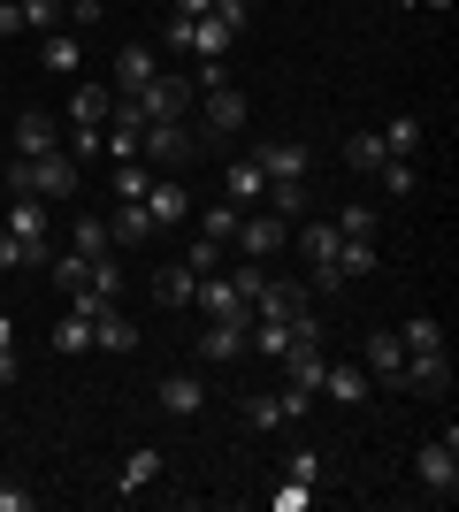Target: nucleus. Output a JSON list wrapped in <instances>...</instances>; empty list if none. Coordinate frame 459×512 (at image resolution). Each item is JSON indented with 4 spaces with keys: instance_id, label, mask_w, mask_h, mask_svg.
<instances>
[{
    "instance_id": "obj_16",
    "label": "nucleus",
    "mask_w": 459,
    "mask_h": 512,
    "mask_svg": "<svg viewBox=\"0 0 459 512\" xmlns=\"http://www.w3.org/2000/svg\"><path fill=\"white\" fill-rule=\"evenodd\" d=\"M153 398H161V413L192 421V413L207 406V383H199V375H161V390H153Z\"/></svg>"
},
{
    "instance_id": "obj_2",
    "label": "nucleus",
    "mask_w": 459,
    "mask_h": 512,
    "mask_svg": "<svg viewBox=\"0 0 459 512\" xmlns=\"http://www.w3.org/2000/svg\"><path fill=\"white\" fill-rule=\"evenodd\" d=\"M169 46L176 54H199V62H230L238 31H230L222 16H169Z\"/></svg>"
},
{
    "instance_id": "obj_26",
    "label": "nucleus",
    "mask_w": 459,
    "mask_h": 512,
    "mask_svg": "<svg viewBox=\"0 0 459 512\" xmlns=\"http://www.w3.org/2000/svg\"><path fill=\"white\" fill-rule=\"evenodd\" d=\"M92 344H100V352H138V329L115 314V306H100V314H92Z\"/></svg>"
},
{
    "instance_id": "obj_29",
    "label": "nucleus",
    "mask_w": 459,
    "mask_h": 512,
    "mask_svg": "<svg viewBox=\"0 0 459 512\" xmlns=\"http://www.w3.org/2000/svg\"><path fill=\"white\" fill-rule=\"evenodd\" d=\"M375 138H383V153H406V161H414V146H421V115H391Z\"/></svg>"
},
{
    "instance_id": "obj_52",
    "label": "nucleus",
    "mask_w": 459,
    "mask_h": 512,
    "mask_svg": "<svg viewBox=\"0 0 459 512\" xmlns=\"http://www.w3.org/2000/svg\"><path fill=\"white\" fill-rule=\"evenodd\" d=\"M215 260H222V245H192V260H184V268H192V276H215Z\"/></svg>"
},
{
    "instance_id": "obj_46",
    "label": "nucleus",
    "mask_w": 459,
    "mask_h": 512,
    "mask_svg": "<svg viewBox=\"0 0 459 512\" xmlns=\"http://www.w3.org/2000/svg\"><path fill=\"white\" fill-rule=\"evenodd\" d=\"M306 505H314V482H291V474H284V490H276V512H306Z\"/></svg>"
},
{
    "instance_id": "obj_59",
    "label": "nucleus",
    "mask_w": 459,
    "mask_h": 512,
    "mask_svg": "<svg viewBox=\"0 0 459 512\" xmlns=\"http://www.w3.org/2000/svg\"><path fill=\"white\" fill-rule=\"evenodd\" d=\"M100 8H108V0H100Z\"/></svg>"
},
{
    "instance_id": "obj_49",
    "label": "nucleus",
    "mask_w": 459,
    "mask_h": 512,
    "mask_svg": "<svg viewBox=\"0 0 459 512\" xmlns=\"http://www.w3.org/2000/svg\"><path fill=\"white\" fill-rule=\"evenodd\" d=\"M39 505V490H23V482H0V512H31Z\"/></svg>"
},
{
    "instance_id": "obj_50",
    "label": "nucleus",
    "mask_w": 459,
    "mask_h": 512,
    "mask_svg": "<svg viewBox=\"0 0 459 512\" xmlns=\"http://www.w3.org/2000/svg\"><path fill=\"white\" fill-rule=\"evenodd\" d=\"M207 16H222V23H230V31H245V16H253V0H215Z\"/></svg>"
},
{
    "instance_id": "obj_48",
    "label": "nucleus",
    "mask_w": 459,
    "mask_h": 512,
    "mask_svg": "<svg viewBox=\"0 0 459 512\" xmlns=\"http://www.w3.org/2000/svg\"><path fill=\"white\" fill-rule=\"evenodd\" d=\"M337 268H345V276H368V268H375V245H345V253H337Z\"/></svg>"
},
{
    "instance_id": "obj_28",
    "label": "nucleus",
    "mask_w": 459,
    "mask_h": 512,
    "mask_svg": "<svg viewBox=\"0 0 459 512\" xmlns=\"http://www.w3.org/2000/svg\"><path fill=\"white\" fill-rule=\"evenodd\" d=\"M46 260H54V245H23V237L0 230V276H8V268H46Z\"/></svg>"
},
{
    "instance_id": "obj_9",
    "label": "nucleus",
    "mask_w": 459,
    "mask_h": 512,
    "mask_svg": "<svg viewBox=\"0 0 459 512\" xmlns=\"http://www.w3.org/2000/svg\"><path fill=\"white\" fill-rule=\"evenodd\" d=\"M138 153H146L153 169H176V161H192V130L184 123H146L138 130Z\"/></svg>"
},
{
    "instance_id": "obj_42",
    "label": "nucleus",
    "mask_w": 459,
    "mask_h": 512,
    "mask_svg": "<svg viewBox=\"0 0 459 512\" xmlns=\"http://www.w3.org/2000/svg\"><path fill=\"white\" fill-rule=\"evenodd\" d=\"M268 214L299 222V214H306V184H268Z\"/></svg>"
},
{
    "instance_id": "obj_25",
    "label": "nucleus",
    "mask_w": 459,
    "mask_h": 512,
    "mask_svg": "<svg viewBox=\"0 0 459 512\" xmlns=\"http://www.w3.org/2000/svg\"><path fill=\"white\" fill-rule=\"evenodd\" d=\"M291 344H299V337H291V321H261V314H253V329H245V352H261V360H284Z\"/></svg>"
},
{
    "instance_id": "obj_45",
    "label": "nucleus",
    "mask_w": 459,
    "mask_h": 512,
    "mask_svg": "<svg viewBox=\"0 0 459 512\" xmlns=\"http://www.w3.org/2000/svg\"><path fill=\"white\" fill-rule=\"evenodd\" d=\"M0 383H16V314H0Z\"/></svg>"
},
{
    "instance_id": "obj_41",
    "label": "nucleus",
    "mask_w": 459,
    "mask_h": 512,
    "mask_svg": "<svg viewBox=\"0 0 459 512\" xmlns=\"http://www.w3.org/2000/svg\"><path fill=\"white\" fill-rule=\"evenodd\" d=\"M69 245H77L85 260H100V253L115 245V237H108V222H92V214H77V237H69Z\"/></svg>"
},
{
    "instance_id": "obj_17",
    "label": "nucleus",
    "mask_w": 459,
    "mask_h": 512,
    "mask_svg": "<svg viewBox=\"0 0 459 512\" xmlns=\"http://www.w3.org/2000/svg\"><path fill=\"white\" fill-rule=\"evenodd\" d=\"M146 214H153V230H176V222L192 214V192H184V184H161V176H153V184H146Z\"/></svg>"
},
{
    "instance_id": "obj_5",
    "label": "nucleus",
    "mask_w": 459,
    "mask_h": 512,
    "mask_svg": "<svg viewBox=\"0 0 459 512\" xmlns=\"http://www.w3.org/2000/svg\"><path fill=\"white\" fill-rule=\"evenodd\" d=\"M253 161H261L268 184H306V169H314V146H306V138H261V146H253Z\"/></svg>"
},
{
    "instance_id": "obj_13",
    "label": "nucleus",
    "mask_w": 459,
    "mask_h": 512,
    "mask_svg": "<svg viewBox=\"0 0 459 512\" xmlns=\"http://www.w3.org/2000/svg\"><path fill=\"white\" fill-rule=\"evenodd\" d=\"M261 192H268L261 161H253V153H238V161L222 169V199H230V207H261Z\"/></svg>"
},
{
    "instance_id": "obj_36",
    "label": "nucleus",
    "mask_w": 459,
    "mask_h": 512,
    "mask_svg": "<svg viewBox=\"0 0 459 512\" xmlns=\"http://www.w3.org/2000/svg\"><path fill=\"white\" fill-rule=\"evenodd\" d=\"M85 291H100V299H123V268H115V253L85 260Z\"/></svg>"
},
{
    "instance_id": "obj_7",
    "label": "nucleus",
    "mask_w": 459,
    "mask_h": 512,
    "mask_svg": "<svg viewBox=\"0 0 459 512\" xmlns=\"http://www.w3.org/2000/svg\"><path fill=\"white\" fill-rule=\"evenodd\" d=\"M245 115H253V107H245V92H238V85H215L207 100H199V130H207V138H238Z\"/></svg>"
},
{
    "instance_id": "obj_51",
    "label": "nucleus",
    "mask_w": 459,
    "mask_h": 512,
    "mask_svg": "<svg viewBox=\"0 0 459 512\" xmlns=\"http://www.w3.org/2000/svg\"><path fill=\"white\" fill-rule=\"evenodd\" d=\"M230 283H238V299H245V306H253V291H261V283H268V276H261V260H245V268H238V276H230Z\"/></svg>"
},
{
    "instance_id": "obj_34",
    "label": "nucleus",
    "mask_w": 459,
    "mask_h": 512,
    "mask_svg": "<svg viewBox=\"0 0 459 512\" xmlns=\"http://www.w3.org/2000/svg\"><path fill=\"white\" fill-rule=\"evenodd\" d=\"M192 268H161V276H153V299H161V306H192Z\"/></svg>"
},
{
    "instance_id": "obj_27",
    "label": "nucleus",
    "mask_w": 459,
    "mask_h": 512,
    "mask_svg": "<svg viewBox=\"0 0 459 512\" xmlns=\"http://www.w3.org/2000/svg\"><path fill=\"white\" fill-rule=\"evenodd\" d=\"M299 245H306V260H314V268H337V253H345L337 222H306V230H299Z\"/></svg>"
},
{
    "instance_id": "obj_8",
    "label": "nucleus",
    "mask_w": 459,
    "mask_h": 512,
    "mask_svg": "<svg viewBox=\"0 0 459 512\" xmlns=\"http://www.w3.org/2000/svg\"><path fill=\"white\" fill-rule=\"evenodd\" d=\"M192 299H199V314H207V321H238V329L253 321V306L238 299V283H230V276H199Z\"/></svg>"
},
{
    "instance_id": "obj_22",
    "label": "nucleus",
    "mask_w": 459,
    "mask_h": 512,
    "mask_svg": "<svg viewBox=\"0 0 459 512\" xmlns=\"http://www.w3.org/2000/svg\"><path fill=\"white\" fill-rule=\"evenodd\" d=\"M299 306H306L299 283H261V291H253V314H261V321H291Z\"/></svg>"
},
{
    "instance_id": "obj_6",
    "label": "nucleus",
    "mask_w": 459,
    "mask_h": 512,
    "mask_svg": "<svg viewBox=\"0 0 459 512\" xmlns=\"http://www.w3.org/2000/svg\"><path fill=\"white\" fill-rule=\"evenodd\" d=\"M230 245H238L245 260H268L276 245H291V222H284V214H261V207H245V214H238V237H230Z\"/></svg>"
},
{
    "instance_id": "obj_4",
    "label": "nucleus",
    "mask_w": 459,
    "mask_h": 512,
    "mask_svg": "<svg viewBox=\"0 0 459 512\" xmlns=\"http://www.w3.org/2000/svg\"><path fill=\"white\" fill-rule=\"evenodd\" d=\"M192 77H169V69H153V85L146 92H131V107L138 115H146V123H184V115H192Z\"/></svg>"
},
{
    "instance_id": "obj_3",
    "label": "nucleus",
    "mask_w": 459,
    "mask_h": 512,
    "mask_svg": "<svg viewBox=\"0 0 459 512\" xmlns=\"http://www.w3.org/2000/svg\"><path fill=\"white\" fill-rule=\"evenodd\" d=\"M414 474H421V490H429V497L452 505V497H459V428H444L437 444L414 451Z\"/></svg>"
},
{
    "instance_id": "obj_58",
    "label": "nucleus",
    "mask_w": 459,
    "mask_h": 512,
    "mask_svg": "<svg viewBox=\"0 0 459 512\" xmlns=\"http://www.w3.org/2000/svg\"><path fill=\"white\" fill-rule=\"evenodd\" d=\"M398 8H444V16H452V0H398Z\"/></svg>"
},
{
    "instance_id": "obj_18",
    "label": "nucleus",
    "mask_w": 459,
    "mask_h": 512,
    "mask_svg": "<svg viewBox=\"0 0 459 512\" xmlns=\"http://www.w3.org/2000/svg\"><path fill=\"white\" fill-rule=\"evenodd\" d=\"M108 115H115V85H77L69 92V123L77 130H100Z\"/></svg>"
},
{
    "instance_id": "obj_44",
    "label": "nucleus",
    "mask_w": 459,
    "mask_h": 512,
    "mask_svg": "<svg viewBox=\"0 0 459 512\" xmlns=\"http://www.w3.org/2000/svg\"><path fill=\"white\" fill-rule=\"evenodd\" d=\"M284 474H291V482H322V451H314V444H299V451L284 459Z\"/></svg>"
},
{
    "instance_id": "obj_53",
    "label": "nucleus",
    "mask_w": 459,
    "mask_h": 512,
    "mask_svg": "<svg viewBox=\"0 0 459 512\" xmlns=\"http://www.w3.org/2000/svg\"><path fill=\"white\" fill-rule=\"evenodd\" d=\"M215 85H230V62H199V85L192 92H215Z\"/></svg>"
},
{
    "instance_id": "obj_35",
    "label": "nucleus",
    "mask_w": 459,
    "mask_h": 512,
    "mask_svg": "<svg viewBox=\"0 0 459 512\" xmlns=\"http://www.w3.org/2000/svg\"><path fill=\"white\" fill-rule=\"evenodd\" d=\"M146 184H153V176L138 169V161H115V176H108V192H115V207H131V199H146Z\"/></svg>"
},
{
    "instance_id": "obj_32",
    "label": "nucleus",
    "mask_w": 459,
    "mask_h": 512,
    "mask_svg": "<svg viewBox=\"0 0 459 512\" xmlns=\"http://www.w3.org/2000/svg\"><path fill=\"white\" fill-rule=\"evenodd\" d=\"M345 161L360 176H375V169H383V138H375V130H352V138H345Z\"/></svg>"
},
{
    "instance_id": "obj_11",
    "label": "nucleus",
    "mask_w": 459,
    "mask_h": 512,
    "mask_svg": "<svg viewBox=\"0 0 459 512\" xmlns=\"http://www.w3.org/2000/svg\"><path fill=\"white\" fill-rule=\"evenodd\" d=\"M368 383L406 390V344H398V329H375L368 337Z\"/></svg>"
},
{
    "instance_id": "obj_56",
    "label": "nucleus",
    "mask_w": 459,
    "mask_h": 512,
    "mask_svg": "<svg viewBox=\"0 0 459 512\" xmlns=\"http://www.w3.org/2000/svg\"><path fill=\"white\" fill-rule=\"evenodd\" d=\"M23 31V16H16V0H0V39H16Z\"/></svg>"
},
{
    "instance_id": "obj_15",
    "label": "nucleus",
    "mask_w": 459,
    "mask_h": 512,
    "mask_svg": "<svg viewBox=\"0 0 459 512\" xmlns=\"http://www.w3.org/2000/svg\"><path fill=\"white\" fill-rule=\"evenodd\" d=\"M322 344H291V352H284V383L291 390H306V398H322Z\"/></svg>"
},
{
    "instance_id": "obj_47",
    "label": "nucleus",
    "mask_w": 459,
    "mask_h": 512,
    "mask_svg": "<svg viewBox=\"0 0 459 512\" xmlns=\"http://www.w3.org/2000/svg\"><path fill=\"white\" fill-rule=\"evenodd\" d=\"M245 421L253 428H284V406H276V398H245Z\"/></svg>"
},
{
    "instance_id": "obj_43",
    "label": "nucleus",
    "mask_w": 459,
    "mask_h": 512,
    "mask_svg": "<svg viewBox=\"0 0 459 512\" xmlns=\"http://www.w3.org/2000/svg\"><path fill=\"white\" fill-rule=\"evenodd\" d=\"M100 146H108L115 161H138V123H108V130H100Z\"/></svg>"
},
{
    "instance_id": "obj_12",
    "label": "nucleus",
    "mask_w": 459,
    "mask_h": 512,
    "mask_svg": "<svg viewBox=\"0 0 459 512\" xmlns=\"http://www.w3.org/2000/svg\"><path fill=\"white\" fill-rule=\"evenodd\" d=\"M406 390H421V398H452V360H444V352H406Z\"/></svg>"
},
{
    "instance_id": "obj_30",
    "label": "nucleus",
    "mask_w": 459,
    "mask_h": 512,
    "mask_svg": "<svg viewBox=\"0 0 459 512\" xmlns=\"http://www.w3.org/2000/svg\"><path fill=\"white\" fill-rule=\"evenodd\" d=\"M54 352H92V314H77V306H69V314L54 321Z\"/></svg>"
},
{
    "instance_id": "obj_37",
    "label": "nucleus",
    "mask_w": 459,
    "mask_h": 512,
    "mask_svg": "<svg viewBox=\"0 0 459 512\" xmlns=\"http://www.w3.org/2000/svg\"><path fill=\"white\" fill-rule=\"evenodd\" d=\"M398 344H406V352H444V321L414 314V321H406V329H398Z\"/></svg>"
},
{
    "instance_id": "obj_1",
    "label": "nucleus",
    "mask_w": 459,
    "mask_h": 512,
    "mask_svg": "<svg viewBox=\"0 0 459 512\" xmlns=\"http://www.w3.org/2000/svg\"><path fill=\"white\" fill-rule=\"evenodd\" d=\"M8 192H23V199H77V161L69 153H39V161H16L8 169Z\"/></svg>"
},
{
    "instance_id": "obj_23",
    "label": "nucleus",
    "mask_w": 459,
    "mask_h": 512,
    "mask_svg": "<svg viewBox=\"0 0 459 512\" xmlns=\"http://www.w3.org/2000/svg\"><path fill=\"white\" fill-rule=\"evenodd\" d=\"M108 237L115 245H153V214H146V199H131V207H115V222H108Z\"/></svg>"
},
{
    "instance_id": "obj_38",
    "label": "nucleus",
    "mask_w": 459,
    "mask_h": 512,
    "mask_svg": "<svg viewBox=\"0 0 459 512\" xmlns=\"http://www.w3.org/2000/svg\"><path fill=\"white\" fill-rule=\"evenodd\" d=\"M337 237H345V245H375V207H360V199H352V207L337 214Z\"/></svg>"
},
{
    "instance_id": "obj_40",
    "label": "nucleus",
    "mask_w": 459,
    "mask_h": 512,
    "mask_svg": "<svg viewBox=\"0 0 459 512\" xmlns=\"http://www.w3.org/2000/svg\"><path fill=\"white\" fill-rule=\"evenodd\" d=\"M383 192H391V199L421 192V176H414V161H406V153H383Z\"/></svg>"
},
{
    "instance_id": "obj_39",
    "label": "nucleus",
    "mask_w": 459,
    "mask_h": 512,
    "mask_svg": "<svg viewBox=\"0 0 459 512\" xmlns=\"http://www.w3.org/2000/svg\"><path fill=\"white\" fill-rule=\"evenodd\" d=\"M77 62H85L77 39H69V31H46V69H54V77H77Z\"/></svg>"
},
{
    "instance_id": "obj_14",
    "label": "nucleus",
    "mask_w": 459,
    "mask_h": 512,
    "mask_svg": "<svg viewBox=\"0 0 459 512\" xmlns=\"http://www.w3.org/2000/svg\"><path fill=\"white\" fill-rule=\"evenodd\" d=\"M153 69H161V62H153V46H123V54H115V100H131V92H146L153 85Z\"/></svg>"
},
{
    "instance_id": "obj_31",
    "label": "nucleus",
    "mask_w": 459,
    "mask_h": 512,
    "mask_svg": "<svg viewBox=\"0 0 459 512\" xmlns=\"http://www.w3.org/2000/svg\"><path fill=\"white\" fill-rule=\"evenodd\" d=\"M16 16H23V31H62L69 8L62 0H16Z\"/></svg>"
},
{
    "instance_id": "obj_54",
    "label": "nucleus",
    "mask_w": 459,
    "mask_h": 512,
    "mask_svg": "<svg viewBox=\"0 0 459 512\" xmlns=\"http://www.w3.org/2000/svg\"><path fill=\"white\" fill-rule=\"evenodd\" d=\"M276 406H284V421H306V406H314V398H306V390H291V383H284V398H276Z\"/></svg>"
},
{
    "instance_id": "obj_24",
    "label": "nucleus",
    "mask_w": 459,
    "mask_h": 512,
    "mask_svg": "<svg viewBox=\"0 0 459 512\" xmlns=\"http://www.w3.org/2000/svg\"><path fill=\"white\" fill-rule=\"evenodd\" d=\"M322 390L337 398V406H368V367H322Z\"/></svg>"
},
{
    "instance_id": "obj_57",
    "label": "nucleus",
    "mask_w": 459,
    "mask_h": 512,
    "mask_svg": "<svg viewBox=\"0 0 459 512\" xmlns=\"http://www.w3.org/2000/svg\"><path fill=\"white\" fill-rule=\"evenodd\" d=\"M215 0H169V16H207Z\"/></svg>"
},
{
    "instance_id": "obj_55",
    "label": "nucleus",
    "mask_w": 459,
    "mask_h": 512,
    "mask_svg": "<svg viewBox=\"0 0 459 512\" xmlns=\"http://www.w3.org/2000/svg\"><path fill=\"white\" fill-rule=\"evenodd\" d=\"M69 8V23H77V31H85V23H100V0H62Z\"/></svg>"
},
{
    "instance_id": "obj_19",
    "label": "nucleus",
    "mask_w": 459,
    "mask_h": 512,
    "mask_svg": "<svg viewBox=\"0 0 459 512\" xmlns=\"http://www.w3.org/2000/svg\"><path fill=\"white\" fill-rule=\"evenodd\" d=\"M8 237H23V245H46V199L8 192Z\"/></svg>"
},
{
    "instance_id": "obj_21",
    "label": "nucleus",
    "mask_w": 459,
    "mask_h": 512,
    "mask_svg": "<svg viewBox=\"0 0 459 512\" xmlns=\"http://www.w3.org/2000/svg\"><path fill=\"white\" fill-rule=\"evenodd\" d=\"M153 474H161V451H153V444H138L131 459L115 467V497H138V490H146V482H153Z\"/></svg>"
},
{
    "instance_id": "obj_20",
    "label": "nucleus",
    "mask_w": 459,
    "mask_h": 512,
    "mask_svg": "<svg viewBox=\"0 0 459 512\" xmlns=\"http://www.w3.org/2000/svg\"><path fill=\"white\" fill-rule=\"evenodd\" d=\"M245 329H253V321H245ZM245 329H238V321H207V337H199V360H207V367L238 360V352H245Z\"/></svg>"
},
{
    "instance_id": "obj_33",
    "label": "nucleus",
    "mask_w": 459,
    "mask_h": 512,
    "mask_svg": "<svg viewBox=\"0 0 459 512\" xmlns=\"http://www.w3.org/2000/svg\"><path fill=\"white\" fill-rule=\"evenodd\" d=\"M238 214H245V207H230V199H222V207H207V214H199V237H207V245H230V237H238Z\"/></svg>"
},
{
    "instance_id": "obj_10",
    "label": "nucleus",
    "mask_w": 459,
    "mask_h": 512,
    "mask_svg": "<svg viewBox=\"0 0 459 512\" xmlns=\"http://www.w3.org/2000/svg\"><path fill=\"white\" fill-rule=\"evenodd\" d=\"M39 153H62V123L46 107H23L16 115V161H39Z\"/></svg>"
}]
</instances>
